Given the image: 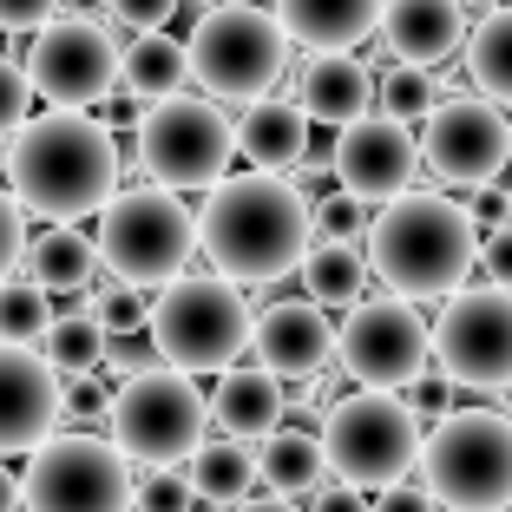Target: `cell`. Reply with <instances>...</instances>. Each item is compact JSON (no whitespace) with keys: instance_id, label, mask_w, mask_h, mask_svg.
I'll list each match as a JSON object with an SVG mask.
<instances>
[{"instance_id":"7dc6e473","label":"cell","mask_w":512,"mask_h":512,"mask_svg":"<svg viewBox=\"0 0 512 512\" xmlns=\"http://www.w3.org/2000/svg\"><path fill=\"white\" fill-rule=\"evenodd\" d=\"M191 7H217V0H191Z\"/></svg>"},{"instance_id":"ee69618b","label":"cell","mask_w":512,"mask_h":512,"mask_svg":"<svg viewBox=\"0 0 512 512\" xmlns=\"http://www.w3.org/2000/svg\"><path fill=\"white\" fill-rule=\"evenodd\" d=\"M230 512H302V506H296V499H283V493H263V499H250V493H243Z\"/></svg>"},{"instance_id":"8fae6325","label":"cell","mask_w":512,"mask_h":512,"mask_svg":"<svg viewBox=\"0 0 512 512\" xmlns=\"http://www.w3.org/2000/svg\"><path fill=\"white\" fill-rule=\"evenodd\" d=\"M20 512H132V460L106 434H53L33 447Z\"/></svg>"},{"instance_id":"1f68e13d","label":"cell","mask_w":512,"mask_h":512,"mask_svg":"<svg viewBox=\"0 0 512 512\" xmlns=\"http://www.w3.org/2000/svg\"><path fill=\"white\" fill-rule=\"evenodd\" d=\"M53 322V302H46V289L33 283H0V342H40V329Z\"/></svg>"},{"instance_id":"4fadbf2b","label":"cell","mask_w":512,"mask_h":512,"mask_svg":"<svg viewBox=\"0 0 512 512\" xmlns=\"http://www.w3.org/2000/svg\"><path fill=\"white\" fill-rule=\"evenodd\" d=\"M27 86L46 106H99L119 92V40L99 14H53L46 27H33L27 46Z\"/></svg>"},{"instance_id":"484cf974","label":"cell","mask_w":512,"mask_h":512,"mask_svg":"<svg viewBox=\"0 0 512 512\" xmlns=\"http://www.w3.org/2000/svg\"><path fill=\"white\" fill-rule=\"evenodd\" d=\"M256 480L283 499H309L329 480V460H322V434H302V427H270L263 447H256Z\"/></svg>"},{"instance_id":"f1b7e54d","label":"cell","mask_w":512,"mask_h":512,"mask_svg":"<svg viewBox=\"0 0 512 512\" xmlns=\"http://www.w3.org/2000/svg\"><path fill=\"white\" fill-rule=\"evenodd\" d=\"M296 276H302V289H309V302H355L368 289V256L355 250V243L316 237L309 250H302Z\"/></svg>"},{"instance_id":"8d00e7d4","label":"cell","mask_w":512,"mask_h":512,"mask_svg":"<svg viewBox=\"0 0 512 512\" xmlns=\"http://www.w3.org/2000/svg\"><path fill=\"white\" fill-rule=\"evenodd\" d=\"M99 368H112V375H145V368H158V348H151V335L125 329V335H106V355H99Z\"/></svg>"},{"instance_id":"d6986e66","label":"cell","mask_w":512,"mask_h":512,"mask_svg":"<svg viewBox=\"0 0 512 512\" xmlns=\"http://www.w3.org/2000/svg\"><path fill=\"white\" fill-rule=\"evenodd\" d=\"M381 53L407 66H440L467 40V7L460 0H381Z\"/></svg>"},{"instance_id":"f546056e","label":"cell","mask_w":512,"mask_h":512,"mask_svg":"<svg viewBox=\"0 0 512 512\" xmlns=\"http://www.w3.org/2000/svg\"><path fill=\"white\" fill-rule=\"evenodd\" d=\"M46 355V368L53 375H99V355H106V329H99V316L92 309H66V316H53L40 329V342H33Z\"/></svg>"},{"instance_id":"2e32d148","label":"cell","mask_w":512,"mask_h":512,"mask_svg":"<svg viewBox=\"0 0 512 512\" xmlns=\"http://www.w3.org/2000/svg\"><path fill=\"white\" fill-rule=\"evenodd\" d=\"M421 171V145L401 119L388 112H362V119L335 125V151H329V178L342 191H355L362 204H388L394 191H407Z\"/></svg>"},{"instance_id":"9c48e42d","label":"cell","mask_w":512,"mask_h":512,"mask_svg":"<svg viewBox=\"0 0 512 512\" xmlns=\"http://www.w3.org/2000/svg\"><path fill=\"white\" fill-rule=\"evenodd\" d=\"M106 427L112 447L132 460V467H178L184 453L204 440L211 427V407L197 394V381L184 368H145V375H125L119 394L106 401Z\"/></svg>"},{"instance_id":"9a60e30c","label":"cell","mask_w":512,"mask_h":512,"mask_svg":"<svg viewBox=\"0 0 512 512\" xmlns=\"http://www.w3.org/2000/svg\"><path fill=\"white\" fill-rule=\"evenodd\" d=\"M421 165L453 191H486L512 165V119L493 99H434L421 119Z\"/></svg>"},{"instance_id":"ffe728a7","label":"cell","mask_w":512,"mask_h":512,"mask_svg":"<svg viewBox=\"0 0 512 512\" xmlns=\"http://www.w3.org/2000/svg\"><path fill=\"white\" fill-rule=\"evenodd\" d=\"M296 106L309 125H348L375 106V73L355 53H309L296 79Z\"/></svg>"},{"instance_id":"c3c4849f","label":"cell","mask_w":512,"mask_h":512,"mask_svg":"<svg viewBox=\"0 0 512 512\" xmlns=\"http://www.w3.org/2000/svg\"><path fill=\"white\" fill-rule=\"evenodd\" d=\"M506 401H512V388H506Z\"/></svg>"},{"instance_id":"603a6c76","label":"cell","mask_w":512,"mask_h":512,"mask_svg":"<svg viewBox=\"0 0 512 512\" xmlns=\"http://www.w3.org/2000/svg\"><path fill=\"white\" fill-rule=\"evenodd\" d=\"M204 407H211V421L224 427V434L237 440H263L270 427H283V381L270 375V368H224V381H217V394H204Z\"/></svg>"},{"instance_id":"52a82bcc","label":"cell","mask_w":512,"mask_h":512,"mask_svg":"<svg viewBox=\"0 0 512 512\" xmlns=\"http://www.w3.org/2000/svg\"><path fill=\"white\" fill-rule=\"evenodd\" d=\"M421 453V414L401 401V388H362L342 394L322 421V460L355 493H388L414 473Z\"/></svg>"},{"instance_id":"ac0fdd59","label":"cell","mask_w":512,"mask_h":512,"mask_svg":"<svg viewBox=\"0 0 512 512\" xmlns=\"http://www.w3.org/2000/svg\"><path fill=\"white\" fill-rule=\"evenodd\" d=\"M250 348L256 368H270L276 381H309L335 362V329L322 302H270L263 316H250Z\"/></svg>"},{"instance_id":"7a4b0ae2","label":"cell","mask_w":512,"mask_h":512,"mask_svg":"<svg viewBox=\"0 0 512 512\" xmlns=\"http://www.w3.org/2000/svg\"><path fill=\"white\" fill-rule=\"evenodd\" d=\"M7 191L27 217L46 224H79L99 217L112 191H119V138L106 119L73 106H53L40 119H20V132L7 138Z\"/></svg>"},{"instance_id":"5bb4252c","label":"cell","mask_w":512,"mask_h":512,"mask_svg":"<svg viewBox=\"0 0 512 512\" xmlns=\"http://www.w3.org/2000/svg\"><path fill=\"white\" fill-rule=\"evenodd\" d=\"M335 362L355 388H407L434 362L427 316L407 296H355L342 335H335Z\"/></svg>"},{"instance_id":"44dd1931","label":"cell","mask_w":512,"mask_h":512,"mask_svg":"<svg viewBox=\"0 0 512 512\" xmlns=\"http://www.w3.org/2000/svg\"><path fill=\"white\" fill-rule=\"evenodd\" d=\"M270 14L283 20L289 46H309V53H355L362 40H375L381 0H276Z\"/></svg>"},{"instance_id":"ab89813d","label":"cell","mask_w":512,"mask_h":512,"mask_svg":"<svg viewBox=\"0 0 512 512\" xmlns=\"http://www.w3.org/2000/svg\"><path fill=\"white\" fill-rule=\"evenodd\" d=\"M480 263H486V283L512 289V224H499V230L480 237Z\"/></svg>"},{"instance_id":"d590c367","label":"cell","mask_w":512,"mask_h":512,"mask_svg":"<svg viewBox=\"0 0 512 512\" xmlns=\"http://www.w3.org/2000/svg\"><path fill=\"white\" fill-rule=\"evenodd\" d=\"M27 112H33V86H27V66H20V60H7V53H0V138H14Z\"/></svg>"},{"instance_id":"7c38bea8","label":"cell","mask_w":512,"mask_h":512,"mask_svg":"<svg viewBox=\"0 0 512 512\" xmlns=\"http://www.w3.org/2000/svg\"><path fill=\"white\" fill-rule=\"evenodd\" d=\"M427 342H434V362L447 381L480 394L512 388V289L499 283L447 289L440 316L427 322Z\"/></svg>"},{"instance_id":"30bf717a","label":"cell","mask_w":512,"mask_h":512,"mask_svg":"<svg viewBox=\"0 0 512 512\" xmlns=\"http://www.w3.org/2000/svg\"><path fill=\"white\" fill-rule=\"evenodd\" d=\"M230 158H237V132L217 99L171 92V99H151L138 119V165L165 191H211L230 171Z\"/></svg>"},{"instance_id":"5b68a950","label":"cell","mask_w":512,"mask_h":512,"mask_svg":"<svg viewBox=\"0 0 512 512\" xmlns=\"http://www.w3.org/2000/svg\"><path fill=\"white\" fill-rule=\"evenodd\" d=\"M145 335L165 368L224 375L250 348V302L230 276H171L145 309Z\"/></svg>"},{"instance_id":"bcb514c9","label":"cell","mask_w":512,"mask_h":512,"mask_svg":"<svg viewBox=\"0 0 512 512\" xmlns=\"http://www.w3.org/2000/svg\"><path fill=\"white\" fill-rule=\"evenodd\" d=\"M460 7H467V14H486V7H499V0H460Z\"/></svg>"},{"instance_id":"8992f818","label":"cell","mask_w":512,"mask_h":512,"mask_svg":"<svg viewBox=\"0 0 512 512\" xmlns=\"http://www.w3.org/2000/svg\"><path fill=\"white\" fill-rule=\"evenodd\" d=\"M99 263L132 289H165L171 276L191 270L197 256V217L184 211V197L165 184H132L99 204V237H92Z\"/></svg>"},{"instance_id":"3957f363","label":"cell","mask_w":512,"mask_h":512,"mask_svg":"<svg viewBox=\"0 0 512 512\" xmlns=\"http://www.w3.org/2000/svg\"><path fill=\"white\" fill-rule=\"evenodd\" d=\"M362 256H368V276H381L394 296L427 302V296H447V289H460L473 276V263H480V224L447 191H414L407 184L381 211H368Z\"/></svg>"},{"instance_id":"277c9868","label":"cell","mask_w":512,"mask_h":512,"mask_svg":"<svg viewBox=\"0 0 512 512\" xmlns=\"http://www.w3.org/2000/svg\"><path fill=\"white\" fill-rule=\"evenodd\" d=\"M184 66L204 86V99L250 106V99L276 92V79L289 73V33L256 0H217L197 14L191 40H184Z\"/></svg>"},{"instance_id":"b9f144b4","label":"cell","mask_w":512,"mask_h":512,"mask_svg":"<svg viewBox=\"0 0 512 512\" xmlns=\"http://www.w3.org/2000/svg\"><path fill=\"white\" fill-rule=\"evenodd\" d=\"M309 512H368V499L362 493H355V486H342V480H322L316 486V493H309Z\"/></svg>"},{"instance_id":"e0dca14e","label":"cell","mask_w":512,"mask_h":512,"mask_svg":"<svg viewBox=\"0 0 512 512\" xmlns=\"http://www.w3.org/2000/svg\"><path fill=\"white\" fill-rule=\"evenodd\" d=\"M66 421L60 375L33 342H0V453H33Z\"/></svg>"},{"instance_id":"cb8c5ba5","label":"cell","mask_w":512,"mask_h":512,"mask_svg":"<svg viewBox=\"0 0 512 512\" xmlns=\"http://www.w3.org/2000/svg\"><path fill=\"white\" fill-rule=\"evenodd\" d=\"M27 276L46 289V296H86V283L99 276V250L79 224H46L40 237L20 250Z\"/></svg>"},{"instance_id":"ba28073f","label":"cell","mask_w":512,"mask_h":512,"mask_svg":"<svg viewBox=\"0 0 512 512\" xmlns=\"http://www.w3.org/2000/svg\"><path fill=\"white\" fill-rule=\"evenodd\" d=\"M421 486L447 512H499L512 506V421L473 407V414H440L434 434H421Z\"/></svg>"},{"instance_id":"e575fe53","label":"cell","mask_w":512,"mask_h":512,"mask_svg":"<svg viewBox=\"0 0 512 512\" xmlns=\"http://www.w3.org/2000/svg\"><path fill=\"white\" fill-rule=\"evenodd\" d=\"M145 289H132V283H119L112 276V289H92V316H99V329L106 335H125V329H145Z\"/></svg>"},{"instance_id":"83f0119b","label":"cell","mask_w":512,"mask_h":512,"mask_svg":"<svg viewBox=\"0 0 512 512\" xmlns=\"http://www.w3.org/2000/svg\"><path fill=\"white\" fill-rule=\"evenodd\" d=\"M460 60H467V79L480 99H493L499 112H512V7H486L480 27H467L460 40Z\"/></svg>"},{"instance_id":"4dcf8cb0","label":"cell","mask_w":512,"mask_h":512,"mask_svg":"<svg viewBox=\"0 0 512 512\" xmlns=\"http://www.w3.org/2000/svg\"><path fill=\"white\" fill-rule=\"evenodd\" d=\"M375 99H381V112H388V119L414 125V119H427V106L440 99V79H434V66L388 60V73L375 79Z\"/></svg>"},{"instance_id":"836d02e7","label":"cell","mask_w":512,"mask_h":512,"mask_svg":"<svg viewBox=\"0 0 512 512\" xmlns=\"http://www.w3.org/2000/svg\"><path fill=\"white\" fill-rule=\"evenodd\" d=\"M197 493L184 480V467H145V480H132V512H191Z\"/></svg>"},{"instance_id":"6da1fadb","label":"cell","mask_w":512,"mask_h":512,"mask_svg":"<svg viewBox=\"0 0 512 512\" xmlns=\"http://www.w3.org/2000/svg\"><path fill=\"white\" fill-rule=\"evenodd\" d=\"M309 243V191L296 184V171H224L197 211V250L237 289L283 283Z\"/></svg>"},{"instance_id":"7402d4cb","label":"cell","mask_w":512,"mask_h":512,"mask_svg":"<svg viewBox=\"0 0 512 512\" xmlns=\"http://www.w3.org/2000/svg\"><path fill=\"white\" fill-rule=\"evenodd\" d=\"M230 132H237V151L250 158V171H296L309 158V119L296 99H276V92L250 99Z\"/></svg>"},{"instance_id":"f6af8a7d","label":"cell","mask_w":512,"mask_h":512,"mask_svg":"<svg viewBox=\"0 0 512 512\" xmlns=\"http://www.w3.org/2000/svg\"><path fill=\"white\" fill-rule=\"evenodd\" d=\"M0 512H20V480L0 467Z\"/></svg>"},{"instance_id":"d6a6232c","label":"cell","mask_w":512,"mask_h":512,"mask_svg":"<svg viewBox=\"0 0 512 512\" xmlns=\"http://www.w3.org/2000/svg\"><path fill=\"white\" fill-rule=\"evenodd\" d=\"M368 211H375V204H362L355 191H342V184H335L322 204H309V230H316V237H335V243H362Z\"/></svg>"},{"instance_id":"7bdbcfd3","label":"cell","mask_w":512,"mask_h":512,"mask_svg":"<svg viewBox=\"0 0 512 512\" xmlns=\"http://www.w3.org/2000/svg\"><path fill=\"white\" fill-rule=\"evenodd\" d=\"M375 512H440V506L427 499V486H388V499Z\"/></svg>"},{"instance_id":"d4e9b609","label":"cell","mask_w":512,"mask_h":512,"mask_svg":"<svg viewBox=\"0 0 512 512\" xmlns=\"http://www.w3.org/2000/svg\"><path fill=\"white\" fill-rule=\"evenodd\" d=\"M178 467H184V480H191L197 506H237V499L256 486V447H250V440H237V434L197 440Z\"/></svg>"},{"instance_id":"60d3db41","label":"cell","mask_w":512,"mask_h":512,"mask_svg":"<svg viewBox=\"0 0 512 512\" xmlns=\"http://www.w3.org/2000/svg\"><path fill=\"white\" fill-rule=\"evenodd\" d=\"M60 14V0H0V33H33Z\"/></svg>"},{"instance_id":"f35d334b","label":"cell","mask_w":512,"mask_h":512,"mask_svg":"<svg viewBox=\"0 0 512 512\" xmlns=\"http://www.w3.org/2000/svg\"><path fill=\"white\" fill-rule=\"evenodd\" d=\"M184 0H106V14L119 20L125 33H151V27H165L171 14H178Z\"/></svg>"},{"instance_id":"74e56055","label":"cell","mask_w":512,"mask_h":512,"mask_svg":"<svg viewBox=\"0 0 512 512\" xmlns=\"http://www.w3.org/2000/svg\"><path fill=\"white\" fill-rule=\"evenodd\" d=\"M20 250H27V211L14 204V191H0V283L20 270Z\"/></svg>"},{"instance_id":"4316f807","label":"cell","mask_w":512,"mask_h":512,"mask_svg":"<svg viewBox=\"0 0 512 512\" xmlns=\"http://www.w3.org/2000/svg\"><path fill=\"white\" fill-rule=\"evenodd\" d=\"M184 79H191V66H184V40H171L165 27L151 33H132V46H119V92L125 99H171V92H184Z\"/></svg>"}]
</instances>
